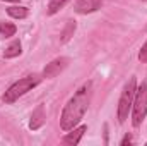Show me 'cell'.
Instances as JSON below:
<instances>
[{
    "instance_id": "cell-15",
    "label": "cell",
    "mask_w": 147,
    "mask_h": 146,
    "mask_svg": "<svg viewBox=\"0 0 147 146\" xmlns=\"http://www.w3.org/2000/svg\"><path fill=\"white\" fill-rule=\"evenodd\" d=\"M130 143H132V136H130V134H127V136L121 139V143H120V145L125 146V145H130Z\"/></svg>"
},
{
    "instance_id": "cell-13",
    "label": "cell",
    "mask_w": 147,
    "mask_h": 146,
    "mask_svg": "<svg viewBox=\"0 0 147 146\" xmlns=\"http://www.w3.org/2000/svg\"><path fill=\"white\" fill-rule=\"evenodd\" d=\"M74 31H75V23H74V21H70V23H69V26H67V29L63 31V38H62V40H63V41H67Z\"/></svg>"
},
{
    "instance_id": "cell-8",
    "label": "cell",
    "mask_w": 147,
    "mask_h": 146,
    "mask_svg": "<svg viewBox=\"0 0 147 146\" xmlns=\"http://www.w3.org/2000/svg\"><path fill=\"white\" fill-rule=\"evenodd\" d=\"M43 124H45V110H43V105H39V107L33 112V115H31L29 127H31L33 131H36V129H39Z\"/></svg>"
},
{
    "instance_id": "cell-9",
    "label": "cell",
    "mask_w": 147,
    "mask_h": 146,
    "mask_svg": "<svg viewBox=\"0 0 147 146\" xmlns=\"http://www.w3.org/2000/svg\"><path fill=\"white\" fill-rule=\"evenodd\" d=\"M7 14H9L10 17H14V19H26V17H28V14H29V10H28V7L12 5V7H9V9H7Z\"/></svg>"
},
{
    "instance_id": "cell-10",
    "label": "cell",
    "mask_w": 147,
    "mask_h": 146,
    "mask_svg": "<svg viewBox=\"0 0 147 146\" xmlns=\"http://www.w3.org/2000/svg\"><path fill=\"white\" fill-rule=\"evenodd\" d=\"M21 41L19 40H16V41H12L9 46H7V50L3 52V57L5 59H14V57H17V55H21Z\"/></svg>"
},
{
    "instance_id": "cell-2",
    "label": "cell",
    "mask_w": 147,
    "mask_h": 146,
    "mask_svg": "<svg viewBox=\"0 0 147 146\" xmlns=\"http://www.w3.org/2000/svg\"><path fill=\"white\" fill-rule=\"evenodd\" d=\"M147 115V81H142V84L135 89L134 105H132V124L139 127Z\"/></svg>"
},
{
    "instance_id": "cell-14",
    "label": "cell",
    "mask_w": 147,
    "mask_h": 146,
    "mask_svg": "<svg viewBox=\"0 0 147 146\" xmlns=\"http://www.w3.org/2000/svg\"><path fill=\"white\" fill-rule=\"evenodd\" d=\"M139 60H140V62H147V41L144 43V46L140 48V53H139Z\"/></svg>"
},
{
    "instance_id": "cell-12",
    "label": "cell",
    "mask_w": 147,
    "mask_h": 146,
    "mask_svg": "<svg viewBox=\"0 0 147 146\" xmlns=\"http://www.w3.org/2000/svg\"><path fill=\"white\" fill-rule=\"evenodd\" d=\"M0 35L2 36H14L16 35V26L9 23H0Z\"/></svg>"
},
{
    "instance_id": "cell-1",
    "label": "cell",
    "mask_w": 147,
    "mask_h": 146,
    "mask_svg": "<svg viewBox=\"0 0 147 146\" xmlns=\"http://www.w3.org/2000/svg\"><path fill=\"white\" fill-rule=\"evenodd\" d=\"M91 102V83H86L72 98L67 102L65 108L60 117V127L63 131H72L74 127L82 120L86 110Z\"/></svg>"
},
{
    "instance_id": "cell-6",
    "label": "cell",
    "mask_w": 147,
    "mask_h": 146,
    "mask_svg": "<svg viewBox=\"0 0 147 146\" xmlns=\"http://www.w3.org/2000/svg\"><path fill=\"white\" fill-rule=\"evenodd\" d=\"M103 0H77L75 3V12L79 14H91L101 7Z\"/></svg>"
},
{
    "instance_id": "cell-11",
    "label": "cell",
    "mask_w": 147,
    "mask_h": 146,
    "mask_svg": "<svg viewBox=\"0 0 147 146\" xmlns=\"http://www.w3.org/2000/svg\"><path fill=\"white\" fill-rule=\"evenodd\" d=\"M67 2H69V0H50V3H48V14H50V16L57 14Z\"/></svg>"
},
{
    "instance_id": "cell-4",
    "label": "cell",
    "mask_w": 147,
    "mask_h": 146,
    "mask_svg": "<svg viewBox=\"0 0 147 146\" xmlns=\"http://www.w3.org/2000/svg\"><path fill=\"white\" fill-rule=\"evenodd\" d=\"M38 83H39V77H38V76H28V77L19 79L17 83H14V84L5 91L3 102H5V103H14L17 98H21L22 95H26L28 91H31Z\"/></svg>"
},
{
    "instance_id": "cell-7",
    "label": "cell",
    "mask_w": 147,
    "mask_h": 146,
    "mask_svg": "<svg viewBox=\"0 0 147 146\" xmlns=\"http://www.w3.org/2000/svg\"><path fill=\"white\" fill-rule=\"evenodd\" d=\"M74 132H69L65 138H63V143L65 145H79L80 143V139H82V136H84V132L87 131V126H80V127H77V129H72Z\"/></svg>"
},
{
    "instance_id": "cell-5",
    "label": "cell",
    "mask_w": 147,
    "mask_h": 146,
    "mask_svg": "<svg viewBox=\"0 0 147 146\" xmlns=\"http://www.w3.org/2000/svg\"><path fill=\"white\" fill-rule=\"evenodd\" d=\"M67 64H69V59L67 57H58V59L51 60L50 64H46V67L43 71V76L46 79H51V77H55V76H58V74L62 72L67 67Z\"/></svg>"
},
{
    "instance_id": "cell-3",
    "label": "cell",
    "mask_w": 147,
    "mask_h": 146,
    "mask_svg": "<svg viewBox=\"0 0 147 146\" xmlns=\"http://www.w3.org/2000/svg\"><path fill=\"white\" fill-rule=\"evenodd\" d=\"M135 89H137V79L130 77L128 83L125 84V88L121 91V96H120V102H118V120L120 122H125L128 119V113H130L132 105H134Z\"/></svg>"
}]
</instances>
